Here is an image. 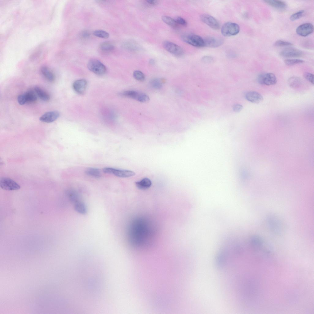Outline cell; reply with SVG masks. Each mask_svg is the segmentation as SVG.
Returning a JSON list of instances; mask_svg holds the SVG:
<instances>
[{"label": "cell", "mask_w": 314, "mask_h": 314, "mask_svg": "<svg viewBox=\"0 0 314 314\" xmlns=\"http://www.w3.org/2000/svg\"><path fill=\"white\" fill-rule=\"evenodd\" d=\"M267 224L270 230L276 235L280 234L282 232V226L279 219L274 215H270L267 217Z\"/></svg>", "instance_id": "obj_1"}, {"label": "cell", "mask_w": 314, "mask_h": 314, "mask_svg": "<svg viewBox=\"0 0 314 314\" xmlns=\"http://www.w3.org/2000/svg\"><path fill=\"white\" fill-rule=\"evenodd\" d=\"M87 66L90 71L98 75L104 74L106 71L105 66L101 62L96 59H93L90 60Z\"/></svg>", "instance_id": "obj_2"}, {"label": "cell", "mask_w": 314, "mask_h": 314, "mask_svg": "<svg viewBox=\"0 0 314 314\" xmlns=\"http://www.w3.org/2000/svg\"><path fill=\"white\" fill-rule=\"evenodd\" d=\"M240 28L236 23L227 22L224 23L221 28L222 34L225 36H229L235 35L239 33Z\"/></svg>", "instance_id": "obj_3"}, {"label": "cell", "mask_w": 314, "mask_h": 314, "mask_svg": "<svg viewBox=\"0 0 314 314\" xmlns=\"http://www.w3.org/2000/svg\"><path fill=\"white\" fill-rule=\"evenodd\" d=\"M182 38L185 42L197 47L204 46V39L201 36L193 34H188L183 35Z\"/></svg>", "instance_id": "obj_4"}, {"label": "cell", "mask_w": 314, "mask_h": 314, "mask_svg": "<svg viewBox=\"0 0 314 314\" xmlns=\"http://www.w3.org/2000/svg\"><path fill=\"white\" fill-rule=\"evenodd\" d=\"M103 171L105 173L113 174L116 176L121 178L129 177L135 174V173L131 170L118 169L111 167L104 168Z\"/></svg>", "instance_id": "obj_5"}, {"label": "cell", "mask_w": 314, "mask_h": 314, "mask_svg": "<svg viewBox=\"0 0 314 314\" xmlns=\"http://www.w3.org/2000/svg\"><path fill=\"white\" fill-rule=\"evenodd\" d=\"M163 46L166 50L175 56H180L183 54L184 51L182 48L171 42L164 41Z\"/></svg>", "instance_id": "obj_6"}, {"label": "cell", "mask_w": 314, "mask_h": 314, "mask_svg": "<svg viewBox=\"0 0 314 314\" xmlns=\"http://www.w3.org/2000/svg\"><path fill=\"white\" fill-rule=\"evenodd\" d=\"M258 81L260 84L270 86L276 84L277 80L274 74L269 73L260 75L258 78Z\"/></svg>", "instance_id": "obj_7"}, {"label": "cell", "mask_w": 314, "mask_h": 314, "mask_svg": "<svg viewBox=\"0 0 314 314\" xmlns=\"http://www.w3.org/2000/svg\"><path fill=\"white\" fill-rule=\"evenodd\" d=\"M0 185L2 189L7 190H17L20 188V186L16 182L7 178H3L0 179Z\"/></svg>", "instance_id": "obj_8"}, {"label": "cell", "mask_w": 314, "mask_h": 314, "mask_svg": "<svg viewBox=\"0 0 314 314\" xmlns=\"http://www.w3.org/2000/svg\"><path fill=\"white\" fill-rule=\"evenodd\" d=\"M200 19L203 22L214 29H218L220 27V25L217 21L210 15L202 14L200 16Z\"/></svg>", "instance_id": "obj_9"}, {"label": "cell", "mask_w": 314, "mask_h": 314, "mask_svg": "<svg viewBox=\"0 0 314 314\" xmlns=\"http://www.w3.org/2000/svg\"><path fill=\"white\" fill-rule=\"evenodd\" d=\"M313 25L309 23L302 24L297 28L296 33L298 35L302 36H307L312 33L313 31Z\"/></svg>", "instance_id": "obj_10"}, {"label": "cell", "mask_w": 314, "mask_h": 314, "mask_svg": "<svg viewBox=\"0 0 314 314\" xmlns=\"http://www.w3.org/2000/svg\"><path fill=\"white\" fill-rule=\"evenodd\" d=\"M303 52L297 49L288 48L281 51L280 53L281 56L286 57H295L303 56Z\"/></svg>", "instance_id": "obj_11"}, {"label": "cell", "mask_w": 314, "mask_h": 314, "mask_svg": "<svg viewBox=\"0 0 314 314\" xmlns=\"http://www.w3.org/2000/svg\"><path fill=\"white\" fill-rule=\"evenodd\" d=\"M204 46L216 48L221 45L224 42L223 39L219 37H209L204 39Z\"/></svg>", "instance_id": "obj_12"}, {"label": "cell", "mask_w": 314, "mask_h": 314, "mask_svg": "<svg viewBox=\"0 0 314 314\" xmlns=\"http://www.w3.org/2000/svg\"><path fill=\"white\" fill-rule=\"evenodd\" d=\"M59 116V113L57 111L46 112L40 118V121L45 123H51L56 121Z\"/></svg>", "instance_id": "obj_13"}, {"label": "cell", "mask_w": 314, "mask_h": 314, "mask_svg": "<svg viewBox=\"0 0 314 314\" xmlns=\"http://www.w3.org/2000/svg\"><path fill=\"white\" fill-rule=\"evenodd\" d=\"M245 98L248 101L254 103H259L263 100L262 96L258 92L251 91L247 92Z\"/></svg>", "instance_id": "obj_14"}, {"label": "cell", "mask_w": 314, "mask_h": 314, "mask_svg": "<svg viewBox=\"0 0 314 314\" xmlns=\"http://www.w3.org/2000/svg\"><path fill=\"white\" fill-rule=\"evenodd\" d=\"M86 86V81L85 79H81L75 81L73 84V87L76 92L82 94L85 92Z\"/></svg>", "instance_id": "obj_15"}, {"label": "cell", "mask_w": 314, "mask_h": 314, "mask_svg": "<svg viewBox=\"0 0 314 314\" xmlns=\"http://www.w3.org/2000/svg\"><path fill=\"white\" fill-rule=\"evenodd\" d=\"M136 187L141 190H146L149 188L151 185V180L147 178H144L139 181L136 182Z\"/></svg>", "instance_id": "obj_16"}, {"label": "cell", "mask_w": 314, "mask_h": 314, "mask_svg": "<svg viewBox=\"0 0 314 314\" xmlns=\"http://www.w3.org/2000/svg\"><path fill=\"white\" fill-rule=\"evenodd\" d=\"M264 2L269 5L279 9H285L287 6L285 2L281 0H266Z\"/></svg>", "instance_id": "obj_17"}, {"label": "cell", "mask_w": 314, "mask_h": 314, "mask_svg": "<svg viewBox=\"0 0 314 314\" xmlns=\"http://www.w3.org/2000/svg\"><path fill=\"white\" fill-rule=\"evenodd\" d=\"M34 90L38 97L43 101H48L50 99L49 95L40 87H35Z\"/></svg>", "instance_id": "obj_18"}, {"label": "cell", "mask_w": 314, "mask_h": 314, "mask_svg": "<svg viewBox=\"0 0 314 314\" xmlns=\"http://www.w3.org/2000/svg\"><path fill=\"white\" fill-rule=\"evenodd\" d=\"M289 86L293 88L296 89L299 88L301 83V79L296 76H293L289 78L288 80Z\"/></svg>", "instance_id": "obj_19"}, {"label": "cell", "mask_w": 314, "mask_h": 314, "mask_svg": "<svg viewBox=\"0 0 314 314\" xmlns=\"http://www.w3.org/2000/svg\"><path fill=\"white\" fill-rule=\"evenodd\" d=\"M74 208L76 212L81 214H85L87 212L85 205L80 200L74 203Z\"/></svg>", "instance_id": "obj_20"}, {"label": "cell", "mask_w": 314, "mask_h": 314, "mask_svg": "<svg viewBox=\"0 0 314 314\" xmlns=\"http://www.w3.org/2000/svg\"><path fill=\"white\" fill-rule=\"evenodd\" d=\"M66 193L69 200L74 203L80 200L79 195L76 191L69 190L66 191Z\"/></svg>", "instance_id": "obj_21"}, {"label": "cell", "mask_w": 314, "mask_h": 314, "mask_svg": "<svg viewBox=\"0 0 314 314\" xmlns=\"http://www.w3.org/2000/svg\"><path fill=\"white\" fill-rule=\"evenodd\" d=\"M42 74L48 81L52 82L54 80V76L53 73L47 67H42L41 69Z\"/></svg>", "instance_id": "obj_22"}, {"label": "cell", "mask_w": 314, "mask_h": 314, "mask_svg": "<svg viewBox=\"0 0 314 314\" xmlns=\"http://www.w3.org/2000/svg\"><path fill=\"white\" fill-rule=\"evenodd\" d=\"M142 93L133 90H128L124 92L121 95L124 96L131 98L139 101Z\"/></svg>", "instance_id": "obj_23"}, {"label": "cell", "mask_w": 314, "mask_h": 314, "mask_svg": "<svg viewBox=\"0 0 314 314\" xmlns=\"http://www.w3.org/2000/svg\"><path fill=\"white\" fill-rule=\"evenodd\" d=\"M85 172L87 175L96 178H100L101 175L100 170L95 168H89L86 170Z\"/></svg>", "instance_id": "obj_24"}, {"label": "cell", "mask_w": 314, "mask_h": 314, "mask_svg": "<svg viewBox=\"0 0 314 314\" xmlns=\"http://www.w3.org/2000/svg\"><path fill=\"white\" fill-rule=\"evenodd\" d=\"M162 19L164 22L171 27H176L178 26V24L175 20L170 17L163 16L162 17Z\"/></svg>", "instance_id": "obj_25"}, {"label": "cell", "mask_w": 314, "mask_h": 314, "mask_svg": "<svg viewBox=\"0 0 314 314\" xmlns=\"http://www.w3.org/2000/svg\"><path fill=\"white\" fill-rule=\"evenodd\" d=\"M114 48L113 45L111 43L106 42L102 43L100 46L101 50L105 52H109L112 51Z\"/></svg>", "instance_id": "obj_26"}, {"label": "cell", "mask_w": 314, "mask_h": 314, "mask_svg": "<svg viewBox=\"0 0 314 314\" xmlns=\"http://www.w3.org/2000/svg\"><path fill=\"white\" fill-rule=\"evenodd\" d=\"M27 102H32L36 101L37 97L34 93L32 91H29L24 93Z\"/></svg>", "instance_id": "obj_27"}, {"label": "cell", "mask_w": 314, "mask_h": 314, "mask_svg": "<svg viewBox=\"0 0 314 314\" xmlns=\"http://www.w3.org/2000/svg\"><path fill=\"white\" fill-rule=\"evenodd\" d=\"M93 34L94 36L103 38H107L109 37V34L106 31L103 30H96L93 32Z\"/></svg>", "instance_id": "obj_28"}, {"label": "cell", "mask_w": 314, "mask_h": 314, "mask_svg": "<svg viewBox=\"0 0 314 314\" xmlns=\"http://www.w3.org/2000/svg\"><path fill=\"white\" fill-rule=\"evenodd\" d=\"M304 11L301 10L292 14L290 17V20L292 21H295L302 17L304 14Z\"/></svg>", "instance_id": "obj_29"}, {"label": "cell", "mask_w": 314, "mask_h": 314, "mask_svg": "<svg viewBox=\"0 0 314 314\" xmlns=\"http://www.w3.org/2000/svg\"><path fill=\"white\" fill-rule=\"evenodd\" d=\"M285 64L288 66H292L295 64L302 63L304 61L300 59H288L284 61Z\"/></svg>", "instance_id": "obj_30"}, {"label": "cell", "mask_w": 314, "mask_h": 314, "mask_svg": "<svg viewBox=\"0 0 314 314\" xmlns=\"http://www.w3.org/2000/svg\"><path fill=\"white\" fill-rule=\"evenodd\" d=\"M134 78L137 80L142 81L145 79L144 74L141 71L138 70L134 71L133 73Z\"/></svg>", "instance_id": "obj_31"}, {"label": "cell", "mask_w": 314, "mask_h": 314, "mask_svg": "<svg viewBox=\"0 0 314 314\" xmlns=\"http://www.w3.org/2000/svg\"><path fill=\"white\" fill-rule=\"evenodd\" d=\"M150 84L152 88L156 89H160L162 87V83L161 81L157 79L152 80L151 81Z\"/></svg>", "instance_id": "obj_32"}, {"label": "cell", "mask_w": 314, "mask_h": 314, "mask_svg": "<svg viewBox=\"0 0 314 314\" xmlns=\"http://www.w3.org/2000/svg\"><path fill=\"white\" fill-rule=\"evenodd\" d=\"M304 78L312 83L314 84V76L313 74L308 72H305L303 74Z\"/></svg>", "instance_id": "obj_33"}, {"label": "cell", "mask_w": 314, "mask_h": 314, "mask_svg": "<svg viewBox=\"0 0 314 314\" xmlns=\"http://www.w3.org/2000/svg\"><path fill=\"white\" fill-rule=\"evenodd\" d=\"M274 45L277 46L281 47L291 46L293 44L289 42L279 40L275 42Z\"/></svg>", "instance_id": "obj_34"}, {"label": "cell", "mask_w": 314, "mask_h": 314, "mask_svg": "<svg viewBox=\"0 0 314 314\" xmlns=\"http://www.w3.org/2000/svg\"><path fill=\"white\" fill-rule=\"evenodd\" d=\"M17 99L19 104L20 105H23L27 102L24 94L19 95Z\"/></svg>", "instance_id": "obj_35"}, {"label": "cell", "mask_w": 314, "mask_h": 314, "mask_svg": "<svg viewBox=\"0 0 314 314\" xmlns=\"http://www.w3.org/2000/svg\"><path fill=\"white\" fill-rule=\"evenodd\" d=\"M175 20L178 25H180L184 26H186L187 25L186 21L181 17H177Z\"/></svg>", "instance_id": "obj_36"}, {"label": "cell", "mask_w": 314, "mask_h": 314, "mask_svg": "<svg viewBox=\"0 0 314 314\" xmlns=\"http://www.w3.org/2000/svg\"><path fill=\"white\" fill-rule=\"evenodd\" d=\"M243 106L239 104H236L233 105L232 109L234 112L238 113L240 112L243 109Z\"/></svg>", "instance_id": "obj_37"}, {"label": "cell", "mask_w": 314, "mask_h": 314, "mask_svg": "<svg viewBox=\"0 0 314 314\" xmlns=\"http://www.w3.org/2000/svg\"><path fill=\"white\" fill-rule=\"evenodd\" d=\"M201 60L203 62L205 63H210L213 61V58L209 56H205L203 57Z\"/></svg>", "instance_id": "obj_38"}, {"label": "cell", "mask_w": 314, "mask_h": 314, "mask_svg": "<svg viewBox=\"0 0 314 314\" xmlns=\"http://www.w3.org/2000/svg\"><path fill=\"white\" fill-rule=\"evenodd\" d=\"M90 35V33L87 31H84L82 33V36L84 38H87Z\"/></svg>", "instance_id": "obj_39"}, {"label": "cell", "mask_w": 314, "mask_h": 314, "mask_svg": "<svg viewBox=\"0 0 314 314\" xmlns=\"http://www.w3.org/2000/svg\"><path fill=\"white\" fill-rule=\"evenodd\" d=\"M147 2L149 4L155 5L157 3V1L156 0H147Z\"/></svg>", "instance_id": "obj_40"}, {"label": "cell", "mask_w": 314, "mask_h": 314, "mask_svg": "<svg viewBox=\"0 0 314 314\" xmlns=\"http://www.w3.org/2000/svg\"><path fill=\"white\" fill-rule=\"evenodd\" d=\"M149 63L150 64L153 65L155 63V61L153 59H150L149 61Z\"/></svg>", "instance_id": "obj_41"}]
</instances>
